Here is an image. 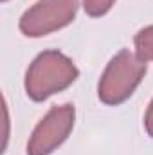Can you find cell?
I'll return each instance as SVG.
<instances>
[{
  "label": "cell",
  "mask_w": 153,
  "mask_h": 155,
  "mask_svg": "<svg viewBox=\"0 0 153 155\" xmlns=\"http://www.w3.org/2000/svg\"><path fill=\"white\" fill-rule=\"evenodd\" d=\"M79 76L74 61L60 51H43L25 74V92L33 101H45L69 88Z\"/></svg>",
  "instance_id": "1"
},
{
  "label": "cell",
  "mask_w": 153,
  "mask_h": 155,
  "mask_svg": "<svg viewBox=\"0 0 153 155\" xmlns=\"http://www.w3.org/2000/svg\"><path fill=\"white\" fill-rule=\"evenodd\" d=\"M144 74H146V63L139 60L135 52L122 49L110 60L99 79L97 87L99 99L110 107L124 103L141 85Z\"/></svg>",
  "instance_id": "2"
},
{
  "label": "cell",
  "mask_w": 153,
  "mask_h": 155,
  "mask_svg": "<svg viewBox=\"0 0 153 155\" xmlns=\"http://www.w3.org/2000/svg\"><path fill=\"white\" fill-rule=\"evenodd\" d=\"M79 0H38L20 18V31L29 38L56 33L76 18Z\"/></svg>",
  "instance_id": "3"
},
{
  "label": "cell",
  "mask_w": 153,
  "mask_h": 155,
  "mask_svg": "<svg viewBox=\"0 0 153 155\" xmlns=\"http://www.w3.org/2000/svg\"><path fill=\"white\" fill-rule=\"evenodd\" d=\"M76 121L72 105L52 107L40 121L27 143V155H50L70 135Z\"/></svg>",
  "instance_id": "4"
},
{
  "label": "cell",
  "mask_w": 153,
  "mask_h": 155,
  "mask_svg": "<svg viewBox=\"0 0 153 155\" xmlns=\"http://www.w3.org/2000/svg\"><path fill=\"white\" fill-rule=\"evenodd\" d=\"M133 43H135V54L139 56V60H142L144 63L153 61V25L141 29L135 35Z\"/></svg>",
  "instance_id": "5"
},
{
  "label": "cell",
  "mask_w": 153,
  "mask_h": 155,
  "mask_svg": "<svg viewBox=\"0 0 153 155\" xmlns=\"http://www.w3.org/2000/svg\"><path fill=\"white\" fill-rule=\"evenodd\" d=\"M115 4V0H83V7L86 11V15L90 16H103L106 15L112 5Z\"/></svg>",
  "instance_id": "6"
},
{
  "label": "cell",
  "mask_w": 153,
  "mask_h": 155,
  "mask_svg": "<svg viewBox=\"0 0 153 155\" xmlns=\"http://www.w3.org/2000/svg\"><path fill=\"white\" fill-rule=\"evenodd\" d=\"M144 128H146L148 135L153 137V101L150 103V107L146 110V116H144Z\"/></svg>",
  "instance_id": "7"
},
{
  "label": "cell",
  "mask_w": 153,
  "mask_h": 155,
  "mask_svg": "<svg viewBox=\"0 0 153 155\" xmlns=\"http://www.w3.org/2000/svg\"><path fill=\"white\" fill-rule=\"evenodd\" d=\"M2 2H7V0H2Z\"/></svg>",
  "instance_id": "8"
}]
</instances>
